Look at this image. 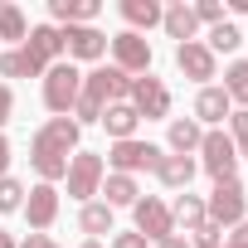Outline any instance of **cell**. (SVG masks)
Wrapping results in <instances>:
<instances>
[{"instance_id": "37", "label": "cell", "mask_w": 248, "mask_h": 248, "mask_svg": "<svg viewBox=\"0 0 248 248\" xmlns=\"http://www.w3.org/2000/svg\"><path fill=\"white\" fill-rule=\"evenodd\" d=\"M10 170V141H5V132H0V175Z\"/></svg>"}, {"instance_id": "19", "label": "cell", "mask_w": 248, "mask_h": 248, "mask_svg": "<svg viewBox=\"0 0 248 248\" xmlns=\"http://www.w3.org/2000/svg\"><path fill=\"white\" fill-rule=\"evenodd\" d=\"M97 195H102V204H107V209H122V204H137V200H141L137 175H117V170H112V175H102V190H97Z\"/></svg>"}, {"instance_id": "21", "label": "cell", "mask_w": 248, "mask_h": 248, "mask_svg": "<svg viewBox=\"0 0 248 248\" xmlns=\"http://www.w3.org/2000/svg\"><path fill=\"white\" fill-rule=\"evenodd\" d=\"M170 219H175V229H185V233H195L209 214H204V200L200 195H190V190H180L175 195V204H170Z\"/></svg>"}, {"instance_id": "35", "label": "cell", "mask_w": 248, "mask_h": 248, "mask_svg": "<svg viewBox=\"0 0 248 248\" xmlns=\"http://www.w3.org/2000/svg\"><path fill=\"white\" fill-rule=\"evenodd\" d=\"M20 248H59V243H54V238H49V233H30V238H25V243H20Z\"/></svg>"}, {"instance_id": "22", "label": "cell", "mask_w": 248, "mask_h": 248, "mask_svg": "<svg viewBox=\"0 0 248 248\" xmlns=\"http://www.w3.org/2000/svg\"><path fill=\"white\" fill-rule=\"evenodd\" d=\"M161 10H166V5H156V0H122V20L132 25V34L156 30V25H161Z\"/></svg>"}, {"instance_id": "17", "label": "cell", "mask_w": 248, "mask_h": 248, "mask_svg": "<svg viewBox=\"0 0 248 248\" xmlns=\"http://www.w3.org/2000/svg\"><path fill=\"white\" fill-rule=\"evenodd\" d=\"M49 15L68 30V25H93L102 15V5H97V0H49Z\"/></svg>"}, {"instance_id": "18", "label": "cell", "mask_w": 248, "mask_h": 248, "mask_svg": "<svg viewBox=\"0 0 248 248\" xmlns=\"http://www.w3.org/2000/svg\"><path fill=\"white\" fill-rule=\"evenodd\" d=\"M195 170H200V166H195L190 156H161V166H156L151 175H156V180H161L166 190H190Z\"/></svg>"}, {"instance_id": "13", "label": "cell", "mask_w": 248, "mask_h": 248, "mask_svg": "<svg viewBox=\"0 0 248 248\" xmlns=\"http://www.w3.org/2000/svg\"><path fill=\"white\" fill-rule=\"evenodd\" d=\"M25 219H30V229H34V233H44V229L59 219V190L39 180V185L30 190V200H25Z\"/></svg>"}, {"instance_id": "42", "label": "cell", "mask_w": 248, "mask_h": 248, "mask_svg": "<svg viewBox=\"0 0 248 248\" xmlns=\"http://www.w3.org/2000/svg\"><path fill=\"white\" fill-rule=\"evenodd\" d=\"M219 248H233V243H219Z\"/></svg>"}, {"instance_id": "31", "label": "cell", "mask_w": 248, "mask_h": 248, "mask_svg": "<svg viewBox=\"0 0 248 248\" xmlns=\"http://www.w3.org/2000/svg\"><path fill=\"white\" fill-rule=\"evenodd\" d=\"M195 20L214 30V25H224V5H219V0H200V5H195Z\"/></svg>"}, {"instance_id": "8", "label": "cell", "mask_w": 248, "mask_h": 248, "mask_svg": "<svg viewBox=\"0 0 248 248\" xmlns=\"http://www.w3.org/2000/svg\"><path fill=\"white\" fill-rule=\"evenodd\" d=\"M132 214H137V233H141L146 243H161V238H170V233H175L170 204H166V200H156V195L137 200V204H132Z\"/></svg>"}, {"instance_id": "24", "label": "cell", "mask_w": 248, "mask_h": 248, "mask_svg": "<svg viewBox=\"0 0 248 248\" xmlns=\"http://www.w3.org/2000/svg\"><path fill=\"white\" fill-rule=\"evenodd\" d=\"M0 39H10V44L30 39V20H25L20 5H10V0H0Z\"/></svg>"}, {"instance_id": "40", "label": "cell", "mask_w": 248, "mask_h": 248, "mask_svg": "<svg viewBox=\"0 0 248 248\" xmlns=\"http://www.w3.org/2000/svg\"><path fill=\"white\" fill-rule=\"evenodd\" d=\"M0 248H20V243H15V238H10L5 229H0Z\"/></svg>"}, {"instance_id": "26", "label": "cell", "mask_w": 248, "mask_h": 248, "mask_svg": "<svg viewBox=\"0 0 248 248\" xmlns=\"http://www.w3.org/2000/svg\"><path fill=\"white\" fill-rule=\"evenodd\" d=\"M224 93H229V102L248 107V59H233L224 68Z\"/></svg>"}, {"instance_id": "38", "label": "cell", "mask_w": 248, "mask_h": 248, "mask_svg": "<svg viewBox=\"0 0 248 248\" xmlns=\"http://www.w3.org/2000/svg\"><path fill=\"white\" fill-rule=\"evenodd\" d=\"M233 146H238V161H248V132H243V137H238Z\"/></svg>"}, {"instance_id": "36", "label": "cell", "mask_w": 248, "mask_h": 248, "mask_svg": "<svg viewBox=\"0 0 248 248\" xmlns=\"http://www.w3.org/2000/svg\"><path fill=\"white\" fill-rule=\"evenodd\" d=\"M151 248H190V238H185V233H170V238H161V243H151Z\"/></svg>"}, {"instance_id": "20", "label": "cell", "mask_w": 248, "mask_h": 248, "mask_svg": "<svg viewBox=\"0 0 248 248\" xmlns=\"http://www.w3.org/2000/svg\"><path fill=\"white\" fill-rule=\"evenodd\" d=\"M170 151L175 156H190V151H200V141H204V127H200V122L195 117H170Z\"/></svg>"}, {"instance_id": "11", "label": "cell", "mask_w": 248, "mask_h": 248, "mask_svg": "<svg viewBox=\"0 0 248 248\" xmlns=\"http://www.w3.org/2000/svg\"><path fill=\"white\" fill-rule=\"evenodd\" d=\"M175 68H180L185 78H195V83L209 88V78L219 73V59L204 49V39H190V44H175Z\"/></svg>"}, {"instance_id": "34", "label": "cell", "mask_w": 248, "mask_h": 248, "mask_svg": "<svg viewBox=\"0 0 248 248\" xmlns=\"http://www.w3.org/2000/svg\"><path fill=\"white\" fill-rule=\"evenodd\" d=\"M224 243H233V248H248V219H243V224H233V233H229Z\"/></svg>"}, {"instance_id": "23", "label": "cell", "mask_w": 248, "mask_h": 248, "mask_svg": "<svg viewBox=\"0 0 248 248\" xmlns=\"http://www.w3.org/2000/svg\"><path fill=\"white\" fill-rule=\"evenodd\" d=\"M30 166H34V175H39L44 185H59V180L68 175V156L44 151V146H30Z\"/></svg>"}, {"instance_id": "10", "label": "cell", "mask_w": 248, "mask_h": 248, "mask_svg": "<svg viewBox=\"0 0 248 248\" xmlns=\"http://www.w3.org/2000/svg\"><path fill=\"white\" fill-rule=\"evenodd\" d=\"M78 137H83V127H78L73 117H49L44 127L34 132V141H30V146H44V151L73 156V151H78Z\"/></svg>"}, {"instance_id": "33", "label": "cell", "mask_w": 248, "mask_h": 248, "mask_svg": "<svg viewBox=\"0 0 248 248\" xmlns=\"http://www.w3.org/2000/svg\"><path fill=\"white\" fill-rule=\"evenodd\" d=\"M10 112H15V93H10V83H0V127L10 122Z\"/></svg>"}, {"instance_id": "6", "label": "cell", "mask_w": 248, "mask_h": 248, "mask_svg": "<svg viewBox=\"0 0 248 248\" xmlns=\"http://www.w3.org/2000/svg\"><path fill=\"white\" fill-rule=\"evenodd\" d=\"M127 102H132V107H137V117H146V122L170 117V88H166L161 78H151V73L132 78V97H127Z\"/></svg>"}, {"instance_id": "25", "label": "cell", "mask_w": 248, "mask_h": 248, "mask_svg": "<svg viewBox=\"0 0 248 248\" xmlns=\"http://www.w3.org/2000/svg\"><path fill=\"white\" fill-rule=\"evenodd\" d=\"M0 78H44V68L25 49H5V54H0Z\"/></svg>"}, {"instance_id": "41", "label": "cell", "mask_w": 248, "mask_h": 248, "mask_svg": "<svg viewBox=\"0 0 248 248\" xmlns=\"http://www.w3.org/2000/svg\"><path fill=\"white\" fill-rule=\"evenodd\" d=\"M78 248H102V243H97V238H88V243H78Z\"/></svg>"}, {"instance_id": "7", "label": "cell", "mask_w": 248, "mask_h": 248, "mask_svg": "<svg viewBox=\"0 0 248 248\" xmlns=\"http://www.w3.org/2000/svg\"><path fill=\"white\" fill-rule=\"evenodd\" d=\"M107 34L97 30V25H68L63 30V54H68V63H97L102 54H107Z\"/></svg>"}, {"instance_id": "14", "label": "cell", "mask_w": 248, "mask_h": 248, "mask_svg": "<svg viewBox=\"0 0 248 248\" xmlns=\"http://www.w3.org/2000/svg\"><path fill=\"white\" fill-rule=\"evenodd\" d=\"M229 112H233V102H229V93L224 88H200L195 93V122L200 127H219V122H229Z\"/></svg>"}, {"instance_id": "5", "label": "cell", "mask_w": 248, "mask_h": 248, "mask_svg": "<svg viewBox=\"0 0 248 248\" xmlns=\"http://www.w3.org/2000/svg\"><path fill=\"white\" fill-rule=\"evenodd\" d=\"M102 175H107L102 156H93V151H73V156H68V175H63V180H68V195H73V200L88 204V200L102 190Z\"/></svg>"}, {"instance_id": "9", "label": "cell", "mask_w": 248, "mask_h": 248, "mask_svg": "<svg viewBox=\"0 0 248 248\" xmlns=\"http://www.w3.org/2000/svg\"><path fill=\"white\" fill-rule=\"evenodd\" d=\"M112 59H117V68L127 73V78H137V73H151V44H146V34L122 30V34L112 39Z\"/></svg>"}, {"instance_id": "12", "label": "cell", "mask_w": 248, "mask_h": 248, "mask_svg": "<svg viewBox=\"0 0 248 248\" xmlns=\"http://www.w3.org/2000/svg\"><path fill=\"white\" fill-rule=\"evenodd\" d=\"M20 49H25V54L49 73V68L59 63V54H63V30H59V25H34V30H30V39H25Z\"/></svg>"}, {"instance_id": "28", "label": "cell", "mask_w": 248, "mask_h": 248, "mask_svg": "<svg viewBox=\"0 0 248 248\" xmlns=\"http://www.w3.org/2000/svg\"><path fill=\"white\" fill-rule=\"evenodd\" d=\"M78 229H83V233H93V238H97V233H112V209H107V204H97V200H88V204H83V214H78Z\"/></svg>"}, {"instance_id": "2", "label": "cell", "mask_w": 248, "mask_h": 248, "mask_svg": "<svg viewBox=\"0 0 248 248\" xmlns=\"http://www.w3.org/2000/svg\"><path fill=\"white\" fill-rule=\"evenodd\" d=\"M195 166H204L209 180H233L238 175V146H233V137L224 127H209L204 141H200V161Z\"/></svg>"}, {"instance_id": "27", "label": "cell", "mask_w": 248, "mask_h": 248, "mask_svg": "<svg viewBox=\"0 0 248 248\" xmlns=\"http://www.w3.org/2000/svg\"><path fill=\"white\" fill-rule=\"evenodd\" d=\"M238 44H243V30H238V25H229V20H224V25H214V30H209V39H204V49H209L214 59H219V54H233Z\"/></svg>"}, {"instance_id": "3", "label": "cell", "mask_w": 248, "mask_h": 248, "mask_svg": "<svg viewBox=\"0 0 248 248\" xmlns=\"http://www.w3.org/2000/svg\"><path fill=\"white\" fill-rule=\"evenodd\" d=\"M78 93H83L78 63H54V68L44 73V107H49L54 117H68V112L78 107Z\"/></svg>"}, {"instance_id": "29", "label": "cell", "mask_w": 248, "mask_h": 248, "mask_svg": "<svg viewBox=\"0 0 248 248\" xmlns=\"http://www.w3.org/2000/svg\"><path fill=\"white\" fill-rule=\"evenodd\" d=\"M15 209H25V185L15 175H0V214H15Z\"/></svg>"}, {"instance_id": "32", "label": "cell", "mask_w": 248, "mask_h": 248, "mask_svg": "<svg viewBox=\"0 0 248 248\" xmlns=\"http://www.w3.org/2000/svg\"><path fill=\"white\" fill-rule=\"evenodd\" d=\"M107 248H151V243L132 229V233H112V243H107Z\"/></svg>"}, {"instance_id": "15", "label": "cell", "mask_w": 248, "mask_h": 248, "mask_svg": "<svg viewBox=\"0 0 248 248\" xmlns=\"http://www.w3.org/2000/svg\"><path fill=\"white\" fill-rule=\"evenodd\" d=\"M161 30H166L170 39L190 44V39L200 34V20H195V5H185V0H175V5H166V10H161Z\"/></svg>"}, {"instance_id": "1", "label": "cell", "mask_w": 248, "mask_h": 248, "mask_svg": "<svg viewBox=\"0 0 248 248\" xmlns=\"http://www.w3.org/2000/svg\"><path fill=\"white\" fill-rule=\"evenodd\" d=\"M204 214H209V224H219V229L243 224V219H248V190H243V180H238V175H233V180H214V190H209V200H204Z\"/></svg>"}, {"instance_id": "39", "label": "cell", "mask_w": 248, "mask_h": 248, "mask_svg": "<svg viewBox=\"0 0 248 248\" xmlns=\"http://www.w3.org/2000/svg\"><path fill=\"white\" fill-rule=\"evenodd\" d=\"M229 5H233V15H248V0H229Z\"/></svg>"}, {"instance_id": "4", "label": "cell", "mask_w": 248, "mask_h": 248, "mask_svg": "<svg viewBox=\"0 0 248 248\" xmlns=\"http://www.w3.org/2000/svg\"><path fill=\"white\" fill-rule=\"evenodd\" d=\"M161 146H151V141H141V137H132V141H112V151H107V161L102 166H112L117 175H137V170H156L161 166Z\"/></svg>"}, {"instance_id": "16", "label": "cell", "mask_w": 248, "mask_h": 248, "mask_svg": "<svg viewBox=\"0 0 248 248\" xmlns=\"http://www.w3.org/2000/svg\"><path fill=\"white\" fill-rule=\"evenodd\" d=\"M102 127H107V137H112V141H132V137H137V127H141V117H137V107H132V102H112V107L102 112Z\"/></svg>"}, {"instance_id": "30", "label": "cell", "mask_w": 248, "mask_h": 248, "mask_svg": "<svg viewBox=\"0 0 248 248\" xmlns=\"http://www.w3.org/2000/svg\"><path fill=\"white\" fill-rule=\"evenodd\" d=\"M219 243H224V229H219V224H209V219H204V224H200V229H195V243H190V248H219Z\"/></svg>"}]
</instances>
